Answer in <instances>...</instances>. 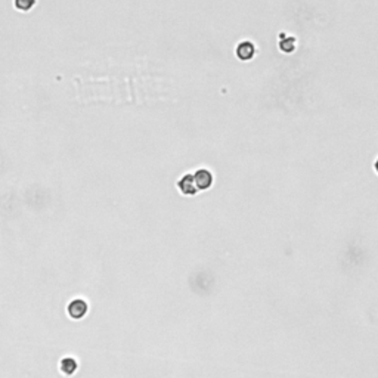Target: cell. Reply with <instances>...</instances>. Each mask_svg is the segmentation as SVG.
Wrapping results in <instances>:
<instances>
[{"label": "cell", "instance_id": "obj_1", "mask_svg": "<svg viewBox=\"0 0 378 378\" xmlns=\"http://www.w3.org/2000/svg\"><path fill=\"white\" fill-rule=\"evenodd\" d=\"M177 188L183 195H195L200 191L192 174H185L183 177H180V180L177 182Z\"/></svg>", "mask_w": 378, "mask_h": 378}, {"label": "cell", "instance_id": "obj_2", "mask_svg": "<svg viewBox=\"0 0 378 378\" xmlns=\"http://www.w3.org/2000/svg\"><path fill=\"white\" fill-rule=\"evenodd\" d=\"M87 313V305L83 300H74L68 305V315L72 319H82L83 316H86Z\"/></svg>", "mask_w": 378, "mask_h": 378}, {"label": "cell", "instance_id": "obj_3", "mask_svg": "<svg viewBox=\"0 0 378 378\" xmlns=\"http://www.w3.org/2000/svg\"><path fill=\"white\" fill-rule=\"evenodd\" d=\"M194 177H195V182H197V185H198V188H200V191L208 189V188L213 185V174H211L208 170H206V169L197 170L195 174H194Z\"/></svg>", "mask_w": 378, "mask_h": 378}, {"label": "cell", "instance_id": "obj_4", "mask_svg": "<svg viewBox=\"0 0 378 378\" xmlns=\"http://www.w3.org/2000/svg\"><path fill=\"white\" fill-rule=\"evenodd\" d=\"M256 53V49H254V45L250 43V42H242L238 45L237 48V56L241 59V61H250Z\"/></svg>", "mask_w": 378, "mask_h": 378}, {"label": "cell", "instance_id": "obj_5", "mask_svg": "<svg viewBox=\"0 0 378 378\" xmlns=\"http://www.w3.org/2000/svg\"><path fill=\"white\" fill-rule=\"evenodd\" d=\"M61 371L65 375H72L75 371H77V362H75L72 358H65L61 362Z\"/></svg>", "mask_w": 378, "mask_h": 378}, {"label": "cell", "instance_id": "obj_6", "mask_svg": "<svg viewBox=\"0 0 378 378\" xmlns=\"http://www.w3.org/2000/svg\"><path fill=\"white\" fill-rule=\"evenodd\" d=\"M279 46H281V51H282V52L290 53V52H292L294 48H295V40L292 39V37H285V34H284V42H281Z\"/></svg>", "mask_w": 378, "mask_h": 378}, {"label": "cell", "instance_id": "obj_7", "mask_svg": "<svg viewBox=\"0 0 378 378\" xmlns=\"http://www.w3.org/2000/svg\"><path fill=\"white\" fill-rule=\"evenodd\" d=\"M35 3V0H15V6L19 11H30Z\"/></svg>", "mask_w": 378, "mask_h": 378}, {"label": "cell", "instance_id": "obj_8", "mask_svg": "<svg viewBox=\"0 0 378 378\" xmlns=\"http://www.w3.org/2000/svg\"><path fill=\"white\" fill-rule=\"evenodd\" d=\"M375 170H377V173H378V160H377V163H375Z\"/></svg>", "mask_w": 378, "mask_h": 378}]
</instances>
